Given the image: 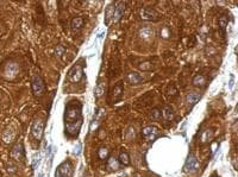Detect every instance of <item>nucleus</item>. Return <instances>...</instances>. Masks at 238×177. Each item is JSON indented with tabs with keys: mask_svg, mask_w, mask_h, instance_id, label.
Returning a JSON list of instances; mask_svg holds the SVG:
<instances>
[{
	"mask_svg": "<svg viewBox=\"0 0 238 177\" xmlns=\"http://www.w3.org/2000/svg\"><path fill=\"white\" fill-rule=\"evenodd\" d=\"M66 123H76L81 120V108L76 105H69L66 109Z\"/></svg>",
	"mask_w": 238,
	"mask_h": 177,
	"instance_id": "f257e3e1",
	"label": "nucleus"
},
{
	"mask_svg": "<svg viewBox=\"0 0 238 177\" xmlns=\"http://www.w3.org/2000/svg\"><path fill=\"white\" fill-rule=\"evenodd\" d=\"M71 175L73 168L69 162H63L55 172V177H71Z\"/></svg>",
	"mask_w": 238,
	"mask_h": 177,
	"instance_id": "f03ea898",
	"label": "nucleus"
},
{
	"mask_svg": "<svg viewBox=\"0 0 238 177\" xmlns=\"http://www.w3.org/2000/svg\"><path fill=\"white\" fill-rule=\"evenodd\" d=\"M32 92L35 96H41L44 94V83L38 75H35L32 77Z\"/></svg>",
	"mask_w": 238,
	"mask_h": 177,
	"instance_id": "7ed1b4c3",
	"label": "nucleus"
},
{
	"mask_svg": "<svg viewBox=\"0 0 238 177\" xmlns=\"http://www.w3.org/2000/svg\"><path fill=\"white\" fill-rule=\"evenodd\" d=\"M84 76V69L80 64L74 65L68 73V78H69L71 82H79Z\"/></svg>",
	"mask_w": 238,
	"mask_h": 177,
	"instance_id": "20e7f679",
	"label": "nucleus"
},
{
	"mask_svg": "<svg viewBox=\"0 0 238 177\" xmlns=\"http://www.w3.org/2000/svg\"><path fill=\"white\" fill-rule=\"evenodd\" d=\"M199 168V164H198V159L194 154H189L187 161H186V164H184V171L186 172H193L195 170H198Z\"/></svg>",
	"mask_w": 238,
	"mask_h": 177,
	"instance_id": "39448f33",
	"label": "nucleus"
},
{
	"mask_svg": "<svg viewBox=\"0 0 238 177\" xmlns=\"http://www.w3.org/2000/svg\"><path fill=\"white\" fill-rule=\"evenodd\" d=\"M43 130H44V121L42 120H36L33 125H32V136L36 139L42 138V134H43Z\"/></svg>",
	"mask_w": 238,
	"mask_h": 177,
	"instance_id": "423d86ee",
	"label": "nucleus"
},
{
	"mask_svg": "<svg viewBox=\"0 0 238 177\" xmlns=\"http://www.w3.org/2000/svg\"><path fill=\"white\" fill-rule=\"evenodd\" d=\"M124 11H125V2L123 1H118L115 4V13H113V22H118L122 15H124Z\"/></svg>",
	"mask_w": 238,
	"mask_h": 177,
	"instance_id": "0eeeda50",
	"label": "nucleus"
},
{
	"mask_svg": "<svg viewBox=\"0 0 238 177\" xmlns=\"http://www.w3.org/2000/svg\"><path fill=\"white\" fill-rule=\"evenodd\" d=\"M82 125V120L76 121V123H66V131L69 133L70 136H75L79 133V130Z\"/></svg>",
	"mask_w": 238,
	"mask_h": 177,
	"instance_id": "6e6552de",
	"label": "nucleus"
},
{
	"mask_svg": "<svg viewBox=\"0 0 238 177\" xmlns=\"http://www.w3.org/2000/svg\"><path fill=\"white\" fill-rule=\"evenodd\" d=\"M143 134L148 140H153L157 137V133H158V130L157 127L155 126H146L145 129H143Z\"/></svg>",
	"mask_w": 238,
	"mask_h": 177,
	"instance_id": "1a4fd4ad",
	"label": "nucleus"
},
{
	"mask_svg": "<svg viewBox=\"0 0 238 177\" xmlns=\"http://www.w3.org/2000/svg\"><path fill=\"white\" fill-rule=\"evenodd\" d=\"M12 157L17 159V161H22L24 158V150H23V145L20 143L15 144V147L12 149Z\"/></svg>",
	"mask_w": 238,
	"mask_h": 177,
	"instance_id": "9d476101",
	"label": "nucleus"
},
{
	"mask_svg": "<svg viewBox=\"0 0 238 177\" xmlns=\"http://www.w3.org/2000/svg\"><path fill=\"white\" fill-rule=\"evenodd\" d=\"M4 73H5V76L7 78H13L18 73V65L15 63H8Z\"/></svg>",
	"mask_w": 238,
	"mask_h": 177,
	"instance_id": "9b49d317",
	"label": "nucleus"
},
{
	"mask_svg": "<svg viewBox=\"0 0 238 177\" xmlns=\"http://www.w3.org/2000/svg\"><path fill=\"white\" fill-rule=\"evenodd\" d=\"M141 17L144 20H155L157 18V13L153 11L151 8H143L141 11Z\"/></svg>",
	"mask_w": 238,
	"mask_h": 177,
	"instance_id": "f8f14e48",
	"label": "nucleus"
},
{
	"mask_svg": "<svg viewBox=\"0 0 238 177\" xmlns=\"http://www.w3.org/2000/svg\"><path fill=\"white\" fill-rule=\"evenodd\" d=\"M113 13H115V6H113V4H110L105 11V25H110V23L112 22Z\"/></svg>",
	"mask_w": 238,
	"mask_h": 177,
	"instance_id": "ddd939ff",
	"label": "nucleus"
},
{
	"mask_svg": "<svg viewBox=\"0 0 238 177\" xmlns=\"http://www.w3.org/2000/svg\"><path fill=\"white\" fill-rule=\"evenodd\" d=\"M13 139H15V132H13V130H11V129L5 130V132L2 133V140H4V143L10 144V143L13 141Z\"/></svg>",
	"mask_w": 238,
	"mask_h": 177,
	"instance_id": "4468645a",
	"label": "nucleus"
},
{
	"mask_svg": "<svg viewBox=\"0 0 238 177\" xmlns=\"http://www.w3.org/2000/svg\"><path fill=\"white\" fill-rule=\"evenodd\" d=\"M84 25V18L82 17H76V18H73L71 23H70V26L71 29L75 31V30H80Z\"/></svg>",
	"mask_w": 238,
	"mask_h": 177,
	"instance_id": "2eb2a0df",
	"label": "nucleus"
},
{
	"mask_svg": "<svg viewBox=\"0 0 238 177\" xmlns=\"http://www.w3.org/2000/svg\"><path fill=\"white\" fill-rule=\"evenodd\" d=\"M128 81L130 82V83H135V85H137V83H141L142 81H143V78L142 76L137 74V73H129L128 74Z\"/></svg>",
	"mask_w": 238,
	"mask_h": 177,
	"instance_id": "dca6fc26",
	"label": "nucleus"
},
{
	"mask_svg": "<svg viewBox=\"0 0 238 177\" xmlns=\"http://www.w3.org/2000/svg\"><path fill=\"white\" fill-rule=\"evenodd\" d=\"M199 99H200V95L198 94V93H189V94L187 95V98H186L187 103L191 105V106L195 105V103L199 101Z\"/></svg>",
	"mask_w": 238,
	"mask_h": 177,
	"instance_id": "f3484780",
	"label": "nucleus"
},
{
	"mask_svg": "<svg viewBox=\"0 0 238 177\" xmlns=\"http://www.w3.org/2000/svg\"><path fill=\"white\" fill-rule=\"evenodd\" d=\"M162 114H163V118L166 120H173V118H174L173 108L170 107V106H164L163 111H162Z\"/></svg>",
	"mask_w": 238,
	"mask_h": 177,
	"instance_id": "a211bd4d",
	"label": "nucleus"
},
{
	"mask_svg": "<svg viewBox=\"0 0 238 177\" xmlns=\"http://www.w3.org/2000/svg\"><path fill=\"white\" fill-rule=\"evenodd\" d=\"M205 77L202 76V75H197V76L193 78V85L194 86H198V87H200V86H204L205 85Z\"/></svg>",
	"mask_w": 238,
	"mask_h": 177,
	"instance_id": "6ab92c4d",
	"label": "nucleus"
},
{
	"mask_svg": "<svg viewBox=\"0 0 238 177\" xmlns=\"http://www.w3.org/2000/svg\"><path fill=\"white\" fill-rule=\"evenodd\" d=\"M105 92V85L104 83H99V85L95 87V89H94V95L97 96V98H100L102 94Z\"/></svg>",
	"mask_w": 238,
	"mask_h": 177,
	"instance_id": "aec40b11",
	"label": "nucleus"
},
{
	"mask_svg": "<svg viewBox=\"0 0 238 177\" xmlns=\"http://www.w3.org/2000/svg\"><path fill=\"white\" fill-rule=\"evenodd\" d=\"M108 166H110L111 169H115V170L118 169V168H119V162L117 161V158L110 157V158H108Z\"/></svg>",
	"mask_w": 238,
	"mask_h": 177,
	"instance_id": "412c9836",
	"label": "nucleus"
},
{
	"mask_svg": "<svg viewBox=\"0 0 238 177\" xmlns=\"http://www.w3.org/2000/svg\"><path fill=\"white\" fill-rule=\"evenodd\" d=\"M98 156H99L100 159H105V158H107L108 150L105 146H101L99 149V151H98Z\"/></svg>",
	"mask_w": 238,
	"mask_h": 177,
	"instance_id": "4be33fe9",
	"label": "nucleus"
},
{
	"mask_svg": "<svg viewBox=\"0 0 238 177\" xmlns=\"http://www.w3.org/2000/svg\"><path fill=\"white\" fill-rule=\"evenodd\" d=\"M139 33H141V37H143V38H149V37L153 35V31H151V29H149V27H143Z\"/></svg>",
	"mask_w": 238,
	"mask_h": 177,
	"instance_id": "5701e85b",
	"label": "nucleus"
},
{
	"mask_svg": "<svg viewBox=\"0 0 238 177\" xmlns=\"http://www.w3.org/2000/svg\"><path fill=\"white\" fill-rule=\"evenodd\" d=\"M226 25H227V18H226V15H222L220 19H219V26H220V29L223 30L224 33H225Z\"/></svg>",
	"mask_w": 238,
	"mask_h": 177,
	"instance_id": "b1692460",
	"label": "nucleus"
},
{
	"mask_svg": "<svg viewBox=\"0 0 238 177\" xmlns=\"http://www.w3.org/2000/svg\"><path fill=\"white\" fill-rule=\"evenodd\" d=\"M122 92H123V85H122V83L117 85L115 88H113V94H115V98H119V96L122 95Z\"/></svg>",
	"mask_w": 238,
	"mask_h": 177,
	"instance_id": "393cba45",
	"label": "nucleus"
},
{
	"mask_svg": "<svg viewBox=\"0 0 238 177\" xmlns=\"http://www.w3.org/2000/svg\"><path fill=\"white\" fill-rule=\"evenodd\" d=\"M119 162L124 164V165H128L129 163H130V159H129V156L128 154H120L119 156Z\"/></svg>",
	"mask_w": 238,
	"mask_h": 177,
	"instance_id": "a878e982",
	"label": "nucleus"
},
{
	"mask_svg": "<svg viewBox=\"0 0 238 177\" xmlns=\"http://www.w3.org/2000/svg\"><path fill=\"white\" fill-rule=\"evenodd\" d=\"M153 68V65H151V63L150 62H144V63H142V64H139V69L143 70V71H146V70H150Z\"/></svg>",
	"mask_w": 238,
	"mask_h": 177,
	"instance_id": "bb28decb",
	"label": "nucleus"
},
{
	"mask_svg": "<svg viewBox=\"0 0 238 177\" xmlns=\"http://www.w3.org/2000/svg\"><path fill=\"white\" fill-rule=\"evenodd\" d=\"M39 161H41V159H39V154H36L32 157V168H33V169H37Z\"/></svg>",
	"mask_w": 238,
	"mask_h": 177,
	"instance_id": "cd10ccee",
	"label": "nucleus"
},
{
	"mask_svg": "<svg viewBox=\"0 0 238 177\" xmlns=\"http://www.w3.org/2000/svg\"><path fill=\"white\" fill-rule=\"evenodd\" d=\"M211 136H212V132L210 131V130L205 131L204 132V134H202V137H201V141H202V143H206L208 139H210Z\"/></svg>",
	"mask_w": 238,
	"mask_h": 177,
	"instance_id": "c85d7f7f",
	"label": "nucleus"
},
{
	"mask_svg": "<svg viewBox=\"0 0 238 177\" xmlns=\"http://www.w3.org/2000/svg\"><path fill=\"white\" fill-rule=\"evenodd\" d=\"M80 152H81V143H77L76 145L74 146V150H73V154H76V156H79V154H80Z\"/></svg>",
	"mask_w": 238,
	"mask_h": 177,
	"instance_id": "c756f323",
	"label": "nucleus"
},
{
	"mask_svg": "<svg viewBox=\"0 0 238 177\" xmlns=\"http://www.w3.org/2000/svg\"><path fill=\"white\" fill-rule=\"evenodd\" d=\"M160 116H161L160 111H158V109H154V111H153V113H151V118L155 119V120H157V119H160Z\"/></svg>",
	"mask_w": 238,
	"mask_h": 177,
	"instance_id": "7c9ffc66",
	"label": "nucleus"
},
{
	"mask_svg": "<svg viewBox=\"0 0 238 177\" xmlns=\"http://www.w3.org/2000/svg\"><path fill=\"white\" fill-rule=\"evenodd\" d=\"M63 53H64V48L62 45H57V48H56V55H57L58 57H61Z\"/></svg>",
	"mask_w": 238,
	"mask_h": 177,
	"instance_id": "2f4dec72",
	"label": "nucleus"
},
{
	"mask_svg": "<svg viewBox=\"0 0 238 177\" xmlns=\"http://www.w3.org/2000/svg\"><path fill=\"white\" fill-rule=\"evenodd\" d=\"M7 170L10 171V172H15V165L12 162H10L7 164Z\"/></svg>",
	"mask_w": 238,
	"mask_h": 177,
	"instance_id": "473e14b6",
	"label": "nucleus"
},
{
	"mask_svg": "<svg viewBox=\"0 0 238 177\" xmlns=\"http://www.w3.org/2000/svg\"><path fill=\"white\" fill-rule=\"evenodd\" d=\"M233 83H235V76H233V75H231L230 76V83H229V88H230V89L233 88Z\"/></svg>",
	"mask_w": 238,
	"mask_h": 177,
	"instance_id": "72a5a7b5",
	"label": "nucleus"
},
{
	"mask_svg": "<svg viewBox=\"0 0 238 177\" xmlns=\"http://www.w3.org/2000/svg\"><path fill=\"white\" fill-rule=\"evenodd\" d=\"M51 151H53V146H49V150H48V152H46V157H48V158L51 157Z\"/></svg>",
	"mask_w": 238,
	"mask_h": 177,
	"instance_id": "f704fd0d",
	"label": "nucleus"
},
{
	"mask_svg": "<svg viewBox=\"0 0 238 177\" xmlns=\"http://www.w3.org/2000/svg\"><path fill=\"white\" fill-rule=\"evenodd\" d=\"M104 35H105V32H100L99 35H98V37H97V38H98V39L102 38V37H104Z\"/></svg>",
	"mask_w": 238,
	"mask_h": 177,
	"instance_id": "c9c22d12",
	"label": "nucleus"
},
{
	"mask_svg": "<svg viewBox=\"0 0 238 177\" xmlns=\"http://www.w3.org/2000/svg\"><path fill=\"white\" fill-rule=\"evenodd\" d=\"M38 177H45V176H44V172H39Z\"/></svg>",
	"mask_w": 238,
	"mask_h": 177,
	"instance_id": "e433bc0d",
	"label": "nucleus"
},
{
	"mask_svg": "<svg viewBox=\"0 0 238 177\" xmlns=\"http://www.w3.org/2000/svg\"><path fill=\"white\" fill-rule=\"evenodd\" d=\"M213 177H215V176H213Z\"/></svg>",
	"mask_w": 238,
	"mask_h": 177,
	"instance_id": "4c0bfd02",
	"label": "nucleus"
}]
</instances>
